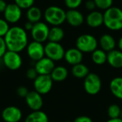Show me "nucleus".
Wrapping results in <instances>:
<instances>
[{"instance_id": "obj_1", "label": "nucleus", "mask_w": 122, "mask_h": 122, "mask_svg": "<svg viewBox=\"0 0 122 122\" xmlns=\"http://www.w3.org/2000/svg\"><path fill=\"white\" fill-rule=\"evenodd\" d=\"M7 50L21 52L28 45V36L26 30L19 26H12L4 37Z\"/></svg>"}, {"instance_id": "obj_2", "label": "nucleus", "mask_w": 122, "mask_h": 122, "mask_svg": "<svg viewBox=\"0 0 122 122\" xmlns=\"http://www.w3.org/2000/svg\"><path fill=\"white\" fill-rule=\"evenodd\" d=\"M104 24L112 31L122 29V10L116 6H112L104 13Z\"/></svg>"}, {"instance_id": "obj_3", "label": "nucleus", "mask_w": 122, "mask_h": 122, "mask_svg": "<svg viewBox=\"0 0 122 122\" xmlns=\"http://www.w3.org/2000/svg\"><path fill=\"white\" fill-rule=\"evenodd\" d=\"M46 21L53 26H60L66 21V11L57 6H50L44 14Z\"/></svg>"}, {"instance_id": "obj_4", "label": "nucleus", "mask_w": 122, "mask_h": 122, "mask_svg": "<svg viewBox=\"0 0 122 122\" xmlns=\"http://www.w3.org/2000/svg\"><path fill=\"white\" fill-rule=\"evenodd\" d=\"M98 41L92 34H84L80 35L76 41V48L82 53H92L97 49Z\"/></svg>"}, {"instance_id": "obj_5", "label": "nucleus", "mask_w": 122, "mask_h": 122, "mask_svg": "<svg viewBox=\"0 0 122 122\" xmlns=\"http://www.w3.org/2000/svg\"><path fill=\"white\" fill-rule=\"evenodd\" d=\"M102 80L99 75L95 73H89L84 81L85 92L89 95H97L102 89Z\"/></svg>"}, {"instance_id": "obj_6", "label": "nucleus", "mask_w": 122, "mask_h": 122, "mask_svg": "<svg viewBox=\"0 0 122 122\" xmlns=\"http://www.w3.org/2000/svg\"><path fill=\"white\" fill-rule=\"evenodd\" d=\"M44 51L45 56L54 61H58L64 58L65 50L58 42L49 41L44 46Z\"/></svg>"}, {"instance_id": "obj_7", "label": "nucleus", "mask_w": 122, "mask_h": 122, "mask_svg": "<svg viewBox=\"0 0 122 122\" xmlns=\"http://www.w3.org/2000/svg\"><path fill=\"white\" fill-rule=\"evenodd\" d=\"M1 59L4 65L11 71L18 70L22 65V59L18 52L7 50Z\"/></svg>"}, {"instance_id": "obj_8", "label": "nucleus", "mask_w": 122, "mask_h": 122, "mask_svg": "<svg viewBox=\"0 0 122 122\" xmlns=\"http://www.w3.org/2000/svg\"><path fill=\"white\" fill-rule=\"evenodd\" d=\"M53 81L50 75H39L34 80L35 91L41 95L48 94L52 89Z\"/></svg>"}, {"instance_id": "obj_9", "label": "nucleus", "mask_w": 122, "mask_h": 122, "mask_svg": "<svg viewBox=\"0 0 122 122\" xmlns=\"http://www.w3.org/2000/svg\"><path fill=\"white\" fill-rule=\"evenodd\" d=\"M49 29L46 23L39 21L34 24L32 29L31 30V36L34 41L43 43L48 40Z\"/></svg>"}, {"instance_id": "obj_10", "label": "nucleus", "mask_w": 122, "mask_h": 122, "mask_svg": "<svg viewBox=\"0 0 122 122\" xmlns=\"http://www.w3.org/2000/svg\"><path fill=\"white\" fill-rule=\"evenodd\" d=\"M26 51L29 57L34 61H37L45 56L44 46L42 43L33 41L28 44Z\"/></svg>"}, {"instance_id": "obj_11", "label": "nucleus", "mask_w": 122, "mask_h": 122, "mask_svg": "<svg viewBox=\"0 0 122 122\" xmlns=\"http://www.w3.org/2000/svg\"><path fill=\"white\" fill-rule=\"evenodd\" d=\"M22 11L21 9L15 3L7 4L6 9L4 12V19L11 24H15L18 22L21 17Z\"/></svg>"}, {"instance_id": "obj_12", "label": "nucleus", "mask_w": 122, "mask_h": 122, "mask_svg": "<svg viewBox=\"0 0 122 122\" xmlns=\"http://www.w3.org/2000/svg\"><path fill=\"white\" fill-rule=\"evenodd\" d=\"M54 67V61L46 56L37 61L34 66L39 75H50Z\"/></svg>"}, {"instance_id": "obj_13", "label": "nucleus", "mask_w": 122, "mask_h": 122, "mask_svg": "<svg viewBox=\"0 0 122 122\" xmlns=\"http://www.w3.org/2000/svg\"><path fill=\"white\" fill-rule=\"evenodd\" d=\"M26 105L32 111H39L43 107V99L40 94L37 92L31 91L25 97Z\"/></svg>"}, {"instance_id": "obj_14", "label": "nucleus", "mask_w": 122, "mask_h": 122, "mask_svg": "<svg viewBox=\"0 0 122 122\" xmlns=\"http://www.w3.org/2000/svg\"><path fill=\"white\" fill-rule=\"evenodd\" d=\"M1 117L5 122H19L22 118V112L15 106H9L4 109Z\"/></svg>"}, {"instance_id": "obj_15", "label": "nucleus", "mask_w": 122, "mask_h": 122, "mask_svg": "<svg viewBox=\"0 0 122 122\" xmlns=\"http://www.w3.org/2000/svg\"><path fill=\"white\" fill-rule=\"evenodd\" d=\"M66 21L71 26L77 27L83 24L84 17L82 13L77 9H69L66 12Z\"/></svg>"}, {"instance_id": "obj_16", "label": "nucleus", "mask_w": 122, "mask_h": 122, "mask_svg": "<svg viewBox=\"0 0 122 122\" xmlns=\"http://www.w3.org/2000/svg\"><path fill=\"white\" fill-rule=\"evenodd\" d=\"M83 53L77 48H71L65 51L64 59L66 61L72 66L81 63L83 60Z\"/></svg>"}, {"instance_id": "obj_17", "label": "nucleus", "mask_w": 122, "mask_h": 122, "mask_svg": "<svg viewBox=\"0 0 122 122\" xmlns=\"http://www.w3.org/2000/svg\"><path fill=\"white\" fill-rule=\"evenodd\" d=\"M86 22L91 28H98L104 24V14L98 11H90L86 17Z\"/></svg>"}, {"instance_id": "obj_18", "label": "nucleus", "mask_w": 122, "mask_h": 122, "mask_svg": "<svg viewBox=\"0 0 122 122\" xmlns=\"http://www.w3.org/2000/svg\"><path fill=\"white\" fill-rule=\"evenodd\" d=\"M107 63L113 68H122V51L114 49L107 53Z\"/></svg>"}, {"instance_id": "obj_19", "label": "nucleus", "mask_w": 122, "mask_h": 122, "mask_svg": "<svg viewBox=\"0 0 122 122\" xmlns=\"http://www.w3.org/2000/svg\"><path fill=\"white\" fill-rule=\"evenodd\" d=\"M99 44L102 49L108 53L115 49L117 43L115 39L112 35L108 34H104L100 37Z\"/></svg>"}, {"instance_id": "obj_20", "label": "nucleus", "mask_w": 122, "mask_h": 122, "mask_svg": "<svg viewBox=\"0 0 122 122\" xmlns=\"http://www.w3.org/2000/svg\"><path fill=\"white\" fill-rule=\"evenodd\" d=\"M68 74L69 72L66 67L63 66H58L54 67L50 76L54 81L60 82L64 81L67 78Z\"/></svg>"}, {"instance_id": "obj_21", "label": "nucleus", "mask_w": 122, "mask_h": 122, "mask_svg": "<svg viewBox=\"0 0 122 122\" xmlns=\"http://www.w3.org/2000/svg\"><path fill=\"white\" fill-rule=\"evenodd\" d=\"M109 89L115 97L122 99V77L114 78L109 84Z\"/></svg>"}, {"instance_id": "obj_22", "label": "nucleus", "mask_w": 122, "mask_h": 122, "mask_svg": "<svg viewBox=\"0 0 122 122\" xmlns=\"http://www.w3.org/2000/svg\"><path fill=\"white\" fill-rule=\"evenodd\" d=\"M26 16L28 21L35 24L40 21L42 16V12L39 7L33 6L27 9L26 13Z\"/></svg>"}, {"instance_id": "obj_23", "label": "nucleus", "mask_w": 122, "mask_h": 122, "mask_svg": "<svg viewBox=\"0 0 122 122\" xmlns=\"http://www.w3.org/2000/svg\"><path fill=\"white\" fill-rule=\"evenodd\" d=\"M89 73V69L88 66L82 63L73 66L71 69L72 75L77 79H84Z\"/></svg>"}, {"instance_id": "obj_24", "label": "nucleus", "mask_w": 122, "mask_h": 122, "mask_svg": "<svg viewBox=\"0 0 122 122\" xmlns=\"http://www.w3.org/2000/svg\"><path fill=\"white\" fill-rule=\"evenodd\" d=\"M64 37V31L59 26H53L49 29L48 40L52 42L59 43Z\"/></svg>"}, {"instance_id": "obj_25", "label": "nucleus", "mask_w": 122, "mask_h": 122, "mask_svg": "<svg viewBox=\"0 0 122 122\" xmlns=\"http://www.w3.org/2000/svg\"><path fill=\"white\" fill-rule=\"evenodd\" d=\"M24 122H49V118L46 113L39 111H33L25 119Z\"/></svg>"}, {"instance_id": "obj_26", "label": "nucleus", "mask_w": 122, "mask_h": 122, "mask_svg": "<svg viewBox=\"0 0 122 122\" xmlns=\"http://www.w3.org/2000/svg\"><path fill=\"white\" fill-rule=\"evenodd\" d=\"M92 61L97 65H103L107 62V53L102 49H97L92 53Z\"/></svg>"}, {"instance_id": "obj_27", "label": "nucleus", "mask_w": 122, "mask_h": 122, "mask_svg": "<svg viewBox=\"0 0 122 122\" xmlns=\"http://www.w3.org/2000/svg\"><path fill=\"white\" fill-rule=\"evenodd\" d=\"M122 112V109L119 107V105L114 104L109 107L107 110V114L109 119H117L120 118Z\"/></svg>"}, {"instance_id": "obj_28", "label": "nucleus", "mask_w": 122, "mask_h": 122, "mask_svg": "<svg viewBox=\"0 0 122 122\" xmlns=\"http://www.w3.org/2000/svg\"><path fill=\"white\" fill-rule=\"evenodd\" d=\"M96 6L97 8L102 9V10H107L109 8L112 6L113 4V0H94Z\"/></svg>"}, {"instance_id": "obj_29", "label": "nucleus", "mask_w": 122, "mask_h": 122, "mask_svg": "<svg viewBox=\"0 0 122 122\" xmlns=\"http://www.w3.org/2000/svg\"><path fill=\"white\" fill-rule=\"evenodd\" d=\"M35 0H14V3L21 9H28L34 6Z\"/></svg>"}, {"instance_id": "obj_30", "label": "nucleus", "mask_w": 122, "mask_h": 122, "mask_svg": "<svg viewBox=\"0 0 122 122\" xmlns=\"http://www.w3.org/2000/svg\"><path fill=\"white\" fill-rule=\"evenodd\" d=\"M9 29V23L4 19H0V36L4 37Z\"/></svg>"}, {"instance_id": "obj_31", "label": "nucleus", "mask_w": 122, "mask_h": 122, "mask_svg": "<svg viewBox=\"0 0 122 122\" xmlns=\"http://www.w3.org/2000/svg\"><path fill=\"white\" fill-rule=\"evenodd\" d=\"M65 5L69 9H76L82 3V0H64Z\"/></svg>"}, {"instance_id": "obj_32", "label": "nucleus", "mask_w": 122, "mask_h": 122, "mask_svg": "<svg viewBox=\"0 0 122 122\" xmlns=\"http://www.w3.org/2000/svg\"><path fill=\"white\" fill-rule=\"evenodd\" d=\"M26 76L29 79L34 80L39 76V74H38V73H37V71H36V70L35 69L34 67H31V68H29V69H28L26 70Z\"/></svg>"}, {"instance_id": "obj_33", "label": "nucleus", "mask_w": 122, "mask_h": 122, "mask_svg": "<svg viewBox=\"0 0 122 122\" xmlns=\"http://www.w3.org/2000/svg\"><path fill=\"white\" fill-rule=\"evenodd\" d=\"M29 92V91L28 90V89L24 86H20L17 88L16 89V94L19 97H24L25 98L26 97V95L28 94V93Z\"/></svg>"}, {"instance_id": "obj_34", "label": "nucleus", "mask_w": 122, "mask_h": 122, "mask_svg": "<svg viewBox=\"0 0 122 122\" xmlns=\"http://www.w3.org/2000/svg\"><path fill=\"white\" fill-rule=\"evenodd\" d=\"M6 51H7V47L6 45L4 38L0 36V59L3 57L4 54L6 52Z\"/></svg>"}, {"instance_id": "obj_35", "label": "nucleus", "mask_w": 122, "mask_h": 122, "mask_svg": "<svg viewBox=\"0 0 122 122\" xmlns=\"http://www.w3.org/2000/svg\"><path fill=\"white\" fill-rule=\"evenodd\" d=\"M96 7H97V6H96V4H95L94 0H88L85 3V8H86V9H87V10H89L90 11H94Z\"/></svg>"}, {"instance_id": "obj_36", "label": "nucleus", "mask_w": 122, "mask_h": 122, "mask_svg": "<svg viewBox=\"0 0 122 122\" xmlns=\"http://www.w3.org/2000/svg\"><path fill=\"white\" fill-rule=\"evenodd\" d=\"M74 122H93L92 119L87 116H79L76 117Z\"/></svg>"}, {"instance_id": "obj_37", "label": "nucleus", "mask_w": 122, "mask_h": 122, "mask_svg": "<svg viewBox=\"0 0 122 122\" xmlns=\"http://www.w3.org/2000/svg\"><path fill=\"white\" fill-rule=\"evenodd\" d=\"M7 6L6 2L4 0H0V13H4Z\"/></svg>"}, {"instance_id": "obj_38", "label": "nucleus", "mask_w": 122, "mask_h": 122, "mask_svg": "<svg viewBox=\"0 0 122 122\" xmlns=\"http://www.w3.org/2000/svg\"><path fill=\"white\" fill-rule=\"evenodd\" d=\"M33 26H34V24H33V23L30 22V21H27V22H26V24H24V29L25 30H28V31H31V30L32 29Z\"/></svg>"}, {"instance_id": "obj_39", "label": "nucleus", "mask_w": 122, "mask_h": 122, "mask_svg": "<svg viewBox=\"0 0 122 122\" xmlns=\"http://www.w3.org/2000/svg\"><path fill=\"white\" fill-rule=\"evenodd\" d=\"M107 122H122V119L121 118H117V119H109Z\"/></svg>"}, {"instance_id": "obj_40", "label": "nucleus", "mask_w": 122, "mask_h": 122, "mask_svg": "<svg viewBox=\"0 0 122 122\" xmlns=\"http://www.w3.org/2000/svg\"><path fill=\"white\" fill-rule=\"evenodd\" d=\"M118 47H119V49L122 51V36L119 39L118 41Z\"/></svg>"}, {"instance_id": "obj_41", "label": "nucleus", "mask_w": 122, "mask_h": 122, "mask_svg": "<svg viewBox=\"0 0 122 122\" xmlns=\"http://www.w3.org/2000/svg\"><path fill=\"white\" fill-rule=\"evenodd\" d=\"M120 118L122 119V112H121V116H120Z\"/></svg>"}, {"instance_id": "obj_42", "label": "nucleus", "mask_w": 122, "mask_h": 122, "mask_svg": "<svg viewBox=\"0 0 122 122\" xmlns=\"http://www.w3.org/2000/svg\"><path fill=\"white\" fill-rule=\"evenodd\" d=\"M69 122V121H67V122Z\"/></svg>"}]
</instances>
